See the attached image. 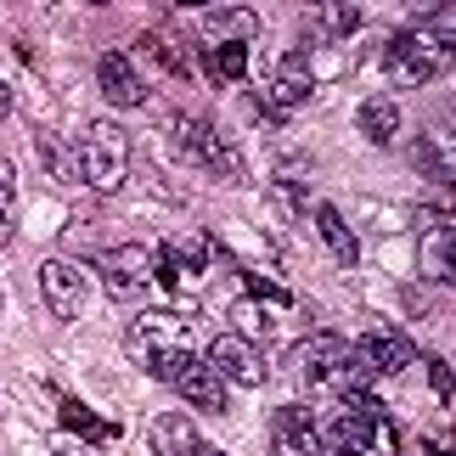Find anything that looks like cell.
<instances>
[{"label": "cell", "mask_w": 456, "mask_h": 456, "mask_svg": "<svg viewBox=\"0 0 456 456\" xmlns=\"http://www.w3.org/2000/svg\"><path fill=\"white\" fill-rule=\"evenodd\" d=\"M79 164V181L91 191H118L130 175V135L113 125V118H96V125H85V142L74 152Z\"/></svg>", "instance_id": "cell-1"}, {"label": "cell", "mask_w": 456, "mask_h": 456, "mask_svg": "<svg viewBox=\"0 0 456 456\" xmlns=\"http://www.w3.org/2000/svg\"><path fill=\"white\" fill-rule=\"evenodd\" d=\"M445 45L440 34H423V28H400L389 45H383V74H389L395 91H417V85H428L434 74L445 68Z\"/></svg>", "instance_id": "cell-2"}, {"label": "cell", "mask_w": 456, "mask_h": 456, "mask_svg": "<svg viewBox=\"0 0 456 456\" xmlns=\"http://www.w3.org/2000/svg\"><path fill=\"white\" fill-rule=\"evenodd\" d=\"M169 135H175V147H181L186 158H198L203 169H215V175H225V181H242V158H237V147L225 142V135L208 125V118H169Z\"/></svg>", "instance_id": "cell-3"}, {"label": "cell", "mask_w": 456, "mask_h": 456, "mask_svg": "<svg viewBox=\"0 0 456 456\" xmlns=\"http://www.w3.org/2000/svg\"><path fill=\"white\" fill-rule=\"evenodd\" d=\"M186 315L181 310H142L130 322V332H125V349L142 366H152L158 355H169V349H186Z\"/></svg>", "instance_id": "cell-4"}, {"label": "cell", "mask_w": 456, "mask_h": 456, "mask_svg": "<svg viewBox=\"0 0 456 456\" xmlns=\"http://www.w3.org/2000/svg\"><path fill=\"white\" fill-rule=\"evenodd\" d=\"M40 299L51 305L57 322H79L85 299H91V276L79 265H68V259H45L40 265Z\"/></svg>", "instance_id": "cell-5"}, {"label": "cell", "mask_w": 456, "mask_h": 456, "mask_svg": "<svg viewBox=\"0 0 456 456\" xmlns=\"http://www.w3.org/2000/svg\"><path fill=\"white\" fill-rule=\"evenodd\" d=\"M203 361L215 366L225 383H242V389H259V383H265V355H259V344L237 338V332H220Z\"/></svg>", "instance_id": "cell-6"}, {"label": "cell", "mask_w": 456, "mask_h": 456, "mask_svg": "<svg viewBox=\"0 0 456 456\" xmlns=\"http://www.w3.org/2000/svg\"><path fill=\"white\" fill-rule=\"evenodd\" d=\"M96 271L108 276V293H113V299H135V293L147 288V276H152V248H142V242L108 248V254H96Z\"/></svg>", "instance_id": "cell-7"}, {"label": "cell", "mask_w": 456, "mask_h": 456, "mask_svg": "<svg viewBox=\"0 0 456 456\" xmlns=\"http://www.w3.org/2000/svg\"><path fill=\"white\" fill-rule=\"evenodd\" d=\"M271 456H322V423L305 406H282L271 417Z\"/></svg>", "instance_id": "cell-8"}, {"label": "cell", "mask_w": 456, "mask_h": 456, "mask_svg": "<svg viewBox=\"0 0 456 456\" xmlns=\"http://www.w3.org/2000/svg\"><path fill=\"white\" fill-rule=\"evenodd\" d=\"M203 265H208V237H181V242H169L164 254H152V276L164 288H181V282H191V276H203Z\"/></svg>", "instance_id": "cell-9"}, {"label": "cell", "mask_w": 456, "mask_h": 456, "mask_svg": "<svg viewBox=\"0 0 456 456\" xmlns=\"http://www.w3.org/2000/svg\"><path fill=\"white\" fill-rule=\"evenodd\" d=\"M169 383L181 389V400H186V406H198V411H225V378H220L208 361L186 355V361H181V372H175Z\"/></svg>", "instance_id": "cell-10"}, {"label": "cell", "mask_w": 456, "mask_h": 456, "mask_svg": "<svg viewBox=\"0 0 456 456\" xmlns=\"http://www.w3.org/2000/svg\"><path fill=\"white\" fill-rule=\"evenodd\" d=\"M423 225H428V232H423V248H417V259H423V276H428V282L445 288L451 276H456V265H451V242H456L451 215H445V208H428Z\"/></svg>", "instance_id": "cell-11"}, {"label": "cell", "mask_w": 456, "mask_h": 456, "mask_svg": "<svg viewBox=\"0 0 456 456\" xmlns=\"http://www.w3.org/2000/svg\"><path fill=\"white\" fill-rule=\"evenodd\" d=\"M96 85H102V96H108L113 108H142L147 102V85H142V74H135V62L125 51H108V57L96 62Z\"/></svg>", "instance_id": "cell-12"}, {"label": "cell", "mask_w": 456, "mask_h": 456, "mask_svg": "<svg viewBox=\"0 0 456 456\" xmlns=\"http://www.w3.org/2000/svg\"><path fill=\"white\" fill-rule=\"evenodd\" d=\"M310 68H305V57H288L282 62V74L271 79V91H265V102H259V113L265 118H288V113H299L305 108V96H310Z\"/></svg>", "instance_id": "cell-13"}, {"label": "cell", "mask_w": 456, "mask_h": 456, "mask_svg": "<svg viewBox=\"0 0 456 456\" xmlns=\"http://www.w3.org/2000/svg\"><path fill=\"white\" fill-rule=\"evenodd\" d=\"M355 349H361V361L372 366L378 378H395V372L411 366V338H400V332H366Z\"/></svg>", "instance_id": "cell-14"}, {"label": "cell", "mask_w": 456, "mask_h": 456, "mask_svg": "<svg viewBox=\"0 0 456 456\" xmlns=\"http://www.w3.org/2000/svg\"><path fill=\"white\" fill-rule=\"evenodd\" d=\"M355 125H361V135L372 147H389L395 135H400V102L395 96H366L361 113H355Z\"/></svg>", "instance_id": "cell-15"}, {"label": "cell", "mask_w": 456, "mask_h": 456, "mask_svg": "<svg viewBox=\"0 0 456 456\" xmlns=\"http://www.w3.org/2000/svg\"><path fill=\"white\" fill-rule=\"evenodd\" d=\"M152 451L158 456H198V428L186 411H164L152 423Z\"/></svg>", "instance_id": "cell-16"}, {"label": "cell", "mask_w": 456, "mask_h": 456, "mask_svg": "<svg viewBox=\"0 0 456 456\" xmlns=\"http://www.w3.org/2000/svg\"><path fill=\"white\" fill-rule=\"evenodd\" d=\"M315 232H322V242L332 248V259H338V265H355V259H361V242H355V232L344 225V215H338L332 203H322V208H315Z\"/></svg>", "instance_id": "cell-17"}, {"label": "cell", "mask_w": 456, "mask_h": 456, "mask_svg": "<svg viewBox=\"0 0 456 456\" xmlns=\"http://www.w3.org/2000/svg\"><path fill=\"white\" fill-rule=\"evenodd\" d=\"M208 79H220V85H237L242 74H248V45L242 40H220L215 51H208Z\"/></svg>", "instance_id": "cell-18"}, {"label": "cell", "mask_w": 456, "mask_h": 456, "mask_svg": "<svg viewBox=\"0 0 456 456\" xmlns=\"http://www.w3.org/2000/svg\"><path fill=\"white\" fill-rule=\"evenodd\" d=\"M232 332H237V338H248V344H259V338H265V332H271V315H265V305H259V299H237L232 305Z\"/></svg>", "instance_id": "cell-19"}, {"label": "cell", "mask_w": 456, "mask_h": 456, "mask_svg": "<svg viewBox=\"0 0 456 456\" xmlns=\"http://www.w3.org/2000/svg\"><path fill=\"white\" fill-rule=\"evenodd\" d=\"M34 152H40V164H45L51 175H57V181H79V164L62 152V142H57V135H40V142H34Z\"/></svg>", "instance_id": "cell-20"}, {"label": "cell", "mask_w": 456, "mask_h": 456, "mask_svg": "<svg viewBox=\"0 0 456 456\" xmlns=\"http://www.w3.org/2000/svg\"><path fill=\"white\" fill-rule=\"evenodd\" d=\"M62 423H68V428H79L85 440H113V428H108V423H96L91 406H79V400H62Z\"/></svg>", "instance_id": "cell-21"}, {"label": "cell", "mask_w": 456, "mask_h": 456, "mask_svg": "<svg viewBox=\"0 0 456 456\" xmlns=\"http://www.w3.org/2000/svg\"><path fill=\"white\" fill-rule=\"evenodd\" d=\"M361 17H366L361 6H327L322 12V34H338V40H344V34L361 28Z\"/></svg>", "instance_id": "cell-22"}, {"label": "cell", "mask_w": 456, "mask_h": 456, "mask_svg": "<svg viewBox=\"0 0 456 456\" xmlns=\"http://www.w3.org/2000/svg\"><path fill=\"white\" fill-rule=\"evenodd\" d=\"M142 51H152V62H164L169 74H186V57H181V45H175V40H164V34H147V40H142Z\"/></svg>", "instance_id": "cell-23"}, {"label": "cell", "mask_w": 456, "mask_h": 456, "mask_svg": "<svg viewBox=\"0 0 456 456\" xmlns=\"http://www.w3.org/2000/svg\"><path fill=\"white\" fill-rule=\"evenodd\" d=\"M208 28L215 34H254V12H208Z\"/></svg>", "instance_id": "cell-24"}, {"label": "cell", "mask_w": 456, "mask_h": 456, "mask_svg": "<svg viewBox=\"0 0 456 456\" xmlns=\"http://www.w3.org/2000/svg\"><path fill=\"white\" fill-rule=\"evenodd\" d=\"M248 299H265V305H288L293 293H288L282 282H271V276H259V271H248Z\"/></svg>", "instance_id": "cell-25"}, {"label": "cell", "mask_w": 456, "mask_h": 456, "mask_svg": "<svg viewBox=\"0 0 456 456\" xmlns=\"http://www.w3.org/2000/svg\"><path fill=\"white\" fill-rule=\"evenodd\" d=\"M12 208H17V164L0 158V220H12Z\"/></svg>", "instance_id": "cell-26"}, {"label": "cell", "mask_w": 456, "mask_h": 456, "mask_svg": "<svg viewBox=\"0 0 456 456\" xmlns=\"http://www.w3.org/2000/svg\"><path fill=\"white\" fill-rule=\"evenodd\" d=\"M428 383H434V395H440V400H451V366H445L440 355L428 361Z\"/></svg>", "instance_id": "cell-27"}, {"label": "cell", "mask_w": 456, "mask_h": 456, "mask_svg": "<svg viewBox=\"0 0 456 456\" xmlns=\"http://www.w3.org/2000/svg\"><path fill=\"white\" fill-rule=\"evenodd\" d=\"M0 118H12V91H6V79H0Z\"/></svg>", "instance_id": "cell-28"}, {"label": "cell", "mask_w": 456, "mask_h": 456, "mask_svg": "<svg viewBox=\"0 0 456 456\" xmlns=\"http://www.w3.org/2000/svg\"><path fill=\"white\" fill-rule=\"evenodd\" d=\"M198 456H225V451H208V445H198Z\"/></svg>", "instance_id": "cell-29"}, {"label": "cell", "mask_w": 456, "mask_h": 456, "mask_svg": "<svg viewBox=\"0 0 456 456\" xmlns=\"http://www.w3.org/2000/svg\"><path fill=\"white\" fill-rule=\"evenodd\" d=\"M349 456H366V451H349Z\"/></svg>", "instance_id": "cell-30"}, {"label": "cell", "mask_w": 456, "mask_h": 456, "mask_svg": "<svg viewBox=\"0 0 456 456\" xmlns=\"http://www.w3.org/2000/svg\"><path fill=\"white\" fill-rule=\"evenodd\" d=\"M0 305H6V293H0Z\"/></svg>", "instance_id": "cell-31"}]
</instances>
